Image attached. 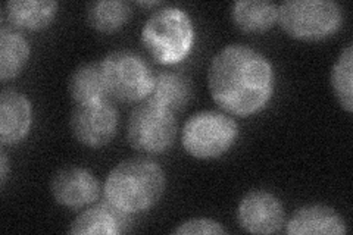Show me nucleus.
Masks as SVG:
<instances>
[{
    "label": "nucleus",
    "mask_w": 353,
    "mask_h": 235,
    "mask_svg": "<svg viewBox=\"0 0 353 235\" xmlns=\"http://www.w3.org/2000/svg\"><path fill=\"white\" fill-rule=\"evenodd\" d=\"M208 87L221 109L231 115L250 116L271 100L275 71L262 53L248 44H228L209 63Z\"/></svg>",
    "instance_id": "1"
},
{
    "label": "nucleus",
    "mask_w": 353,
    "mask_h": 235,
    "mask_svg": "<svg viewBox=\"0 0 353 235\" xmlns=\"http://www.w3.org/2000/svg\"><path fill=\"white\" fill-rule=\"evenodd\" d=\"M167 188L162 167L148 158L119 162L105 181V198L127 214H140L158 203Z\"/></svg>",
    "instance_id": "2"
},
{
    "label": "nucleus",
    "mask_w": 353,
    "mask_h": 235,
    "mask_svg": "<svg viewBox=\"0 0 353 235\" xmlns=\"http://www.w3.org/2000/svg\"><path fill=\"white\" fill-rule=\"evenodd\" d=\"M190 15L176 6H165L148 18L141 28V43L154 62L176 65L190 54L194 44Z\"/></svg>",
    "instance_id": "3"
},
{
    "label": "nucleus",
    "mask_w": 353,
    "mask_h": 235,
    "mask_svg": "<svg viewBox=\"0 0 353 235\" xmlns=\"http://www.w3.org/2000/svg\"><path fill=\"white\" fill-rule=\"evenodd\" d=\"M343 21L341 6L333 0H287L279 6V22L290 37L319 41L339 31Z\"/></svg>",
    "instance_id": "4"
},
{
    "label": "nucleus",
    "mask_w": 353,
    "mask_h": 235,
    "mask_svg": "<svg viewBox=\"0 0 353 235\" xmlns=\"http://www.w3.org/2000/svg\"><path fill=\"white\" fill-rule=\"evenodd\" d=\"M239 137L237 122L218 110H201L183 127L184 150L196 159H216L227 153Z\"/></svg>",
    "instance_id": "5"
},
{
    "label": "nucleus",
    "mask_w": 353,
    "mask_h": 235,
    "mask_svg": "<svg viewBox=\"0 0 353 235\" xmlns=\"http://www.w3.org/2000/svg\"><path fill=\"white\" fill-rule=\"evenodd\" d=\"M108 96L119 102L134 103L148 99L153 72L140 54L131 50H114L101 61Z\"/></svg>",
    "instance_id": "6"
},
{
    "label": "nucleus",
    "mask_w": 353,
    "mask_h": 235,
    "mask_svg": "<svg viewBox=\"0 0 353 235\" xmlns=\"http://www.w3.org/2000/svg\"><path fill=\"white\" fill-rule=\"evenodd\" d=\"M175 137L174 112L149 100L131 110L127 122V141L134 150L149 154L167 152Z\"/></svg>",
    "instance_id": "7"
},
{
    "label": "nucleus",
    "mask_w": 353,
    "mask_h": 235,
    "mask_svg": "<svg viewBox=\"0 0 353 235\" xmlns=\"http://www.w3.org/2000/svg\"><path fill=\"white\" fill-rule=\"evenodd\" d=\"M70 127L75 140L85 147H103L115 137L118 112L106 99L80 103L72 110Z\"/></svg>",
    "instance_id": "8"
},
{
    "label": "nucleus",
    "mask_w": 353,
    "mask_h": 235,
    "mask_svg": "<svg viewBox=\"0 0 353 235\" xmlns=\"http://www.w3.org/2000/svg\"><path fill=\"white\" fill-rule=\"evenodd\" d=\"M237 221L246 232L274 234L283 228L285 212L277 196L265 190H252L240 200Z\"/></svg>",
    "instance_id": "9"
},
{
    "label": "nucleus",
    "mask_w": 353,
    "mask_h": 235,
    "mask_svg": "<svg viewBox=\"0 0 353 235\" xmlns=\"http://www.w3.org/2000/svg\"><path fill=\"white\" fill-rule=\"evenodd\" d=\"M50 193L58 205L68 209H81L93 205L99 198L101 184L85 167L66 166L53 175Z\"/></svg>",
    "instance_id": "10"
},
{
    "label": "nucleus",
    "mask_w": 353,
    "mask_h": 235,
    "mask_svg": "<svg viewBox=\"0 0 353 235\" xmlns=\"http://www.w3.org/2000/svg\"><path fill=\"white\" fill-rule=\"evenodd\" d=\"M32 109L30 100L14 88H5L0 94V141L12 145L24 140L31 128Z\"/></svg>",
    "instance_id": "11"
},
{
    "label": "nucleus",
    "mask_w": 353,
    "mask_h": 235,
    "mask_svg": "<svg viewBox=\"0 0 353 235\" xmlns=\"http://www.w3.org/2000/svg\"><path fill=\"white\" fill-rule=\"evenodd\" d=\"M347 231L346 221L336 209L325 205L297 209L285 223V232L290 235H343Z\"/></svg>",
    "instance_id": "12"
},
{
    "label": "nucleus",
    "mask_w": 353,
    "mask_h": 235,
    "mask_svg": "<svg viewBox=\"0 0 353 235\" xmlns=\"http://www.w3.org/2000/svg\"><path fill=\"white\" fill-rule=\"evenodd\" d=\"M130 225V214L106 200L81 212L72 221L68 232L77 235H117L127 232Z\"/></svg>",
    "instance_id": "13"
},
{
    "label": "nucleus",
    "mask_w": 353,
    "mask_h": 235,
    "mask_svg": "<svg viewBox=\"0 0 353 235\" xmlns=\"http://www.w3.org/2000/svg\"><path fill=\"white\" fill-rule=\"evenodd\" d=\"M193 96L190 78L181 72L161 71L153 74L152 87L148 96L149 102L157 103L171 112L181 110L187 106Z\"/></svg>",
    "instance_id": "14"
},
{
    "label": "nucleus",
    "mask_w": 353,
    "mask_h": 235,
    "mask_svg": "<svg viewBox=\"0 0 353 235\" xmlns=\"http://www.w3.org/2000/svg\"><path fill=\"white\" fill-rule=\"evenodd\" d=\"M57 12L58 3L53 0H9L5 5L6 19L12 27L27 31L49 27Z\"/></svg>",
    "instance_id": "15"
},
{
    "label": "nucleus",
    "mask_w": 353,
    "mask_h": 235,
    "mask_svg": "<svg viewBox=\"0 0 353 235\" xmlns=\"http://www.w3.org/2000/svg\"><path fill=\"white\" fill-rule=\"evenodd\" d=\"M234 25L249 34L268 31L279 21V6L268 0H239L231 5Z\"/></svg>",
    "instance_id": "16"
},
{
    "label": "nucleus",
    "mask_w": 353,
    "mask_h": 235,
    "mask_svg": "<svg viewBox=\"0 0 353 235\" xmlns=\"http://www.w3.org/2000/svg\"><path fill=\"white\" fill-rule=\"evenodd\" d=\"M30 58V44L21 32L2 27L0 30V80H12L21 74Z\"/></svg>",
    "instance_id": "17"
},
{
    "label": "nucleus",
    "mask_w": 353,
    "mask_h": 235,
    "mask_svg": "<svg viewBox=\"0 0 353 235\" xmlns=\"http://www.w3.org/2000/svg\"><path fill=\"white\" fill-rule=\"evenodd\" d=\"M68 92L77 105L106 99L108 93L101 62H87L80 65L70 78Z\"/></svg>",
    "instance_id": "18"
},
{
    "label": "nucleus",
    "mask_w": 353,
    "mask_h": 235,
    "mask_svg": "<svg viewBox=\"0 0 353 235\" xmlns=\"http://www.w3.org/2000/svg\"><path fill=\"white\" fill-rule=\"evenodd\" d=\"M132 10L123 0H99L87 6V22L93 30L110 34L123 28Z\"/></svg>",
    "instance_id": "19"
},
{
    "label": "nucleus",
    "mask_w": 353,
    "mask_h": 235,
    "mask_svg": "<svg viewBox=\"0 0 353 235\" xmlns=\"http://www.w3.org/2000/svg\"><path fill=\"white\" fill-rule=\"evenodd\" d=\"M331 87L341 109L349 114L353 112V44L340 52L331 70Z\"/></svg>",
    "instance_id": "20"
},
{
    "label": "nucleus",
    "mask_w": 353,
    "mask_h": 235,
    "mask_svg": "<svg viewBox=\"0 0 353 235\" xmlns=\"http://www.w3.org/2000/svg\"><path fill=\"white\" fill-rule=\"evenodd\" d=\"M228 231L219 222L208 218H193L181 222L179 227L172 229V234L179 235H197V234H227Z\"/></svg>",
    "instance_id": "21"
},
{
    "label": "nucleus",
    "mask_w": 353,
    "mask_h": 235,
    "mask_svg": "<svg viewBox=\"0 0 353 235\" xmlns=\"http://www.w3.org/2000/svg\"><path fill=\"white\" fill-rule=\"evenodd\" d=\"M8 171H9V162H8V156L5 152L0 153V184L2 187L6 183V178H8Z\"/></svg>",
    "instance_id": "22"
},
{
    "label": "nucleus",
    "mask_w": 353,
    "mask_h": 235,
    "mask_svg": "<svg viewBox=\"0 0 353 235\" xmlns=\"http://www.w3.org/2000/svg\"><path fill=\"white\" fill-rule=\"evenodd\" d=\"M139 5L149 8V6H157V5H161V2H139Z\"/></svg>",
    "instance_id": "23"
}]
</instances>
